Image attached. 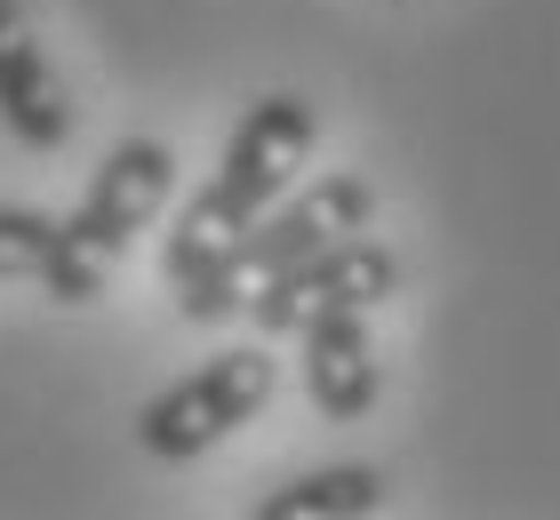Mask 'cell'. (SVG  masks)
<instances>
[{"label":"cell","instance_id":"6da1fadb","mask_svg":"<svg viewBox=\"0 0 560 520\" xmlns=\"http://www.w3.org/2000/svg\"><path fill=\"white\" fill-rule=\"evenodd\" d=\"M313 145H320V104H304L296 89H272V96H257V104L241 113L233 145H224V161H217V176H209L185 208H192L200 224H217V232H248V224H257L265 208L304 176Z\"/></svg>","mask_w":560,"mask_h":520},{"label":"cell","instance_id":"7a4b0ae2","mask_svg":"<svg viewBox=\"0 0 560 520\" xmlns=\"http://www.w3.org/2000/svg\"><path fill=\"white\" fill-rule=\"evenodd\" d=\"M272 384H280V360L265 353V336H257V345L217 353V360H200L192 377H176L168 393L144 401V416H137L144 457L192 464L200 449H217V440H233L241 425H257L265 401H272Z\"/></svg>","mask_w":560,"mask_h":520},{"label":"cell","instance_id":"3957f363","mask_svg":"<svg viewBox=\"0 0 560 520\" xmlns=\"http://www.w3.org/2000/svg\"><path fill=\"white\" fill-rule=\"evenodd\" d=\"M393 297H400V256L385 241H369V232H345V241H320V249L289 256V265L257 273L241 312L257 321V336H296L313 312H337V304L376 312Z\"/></svg>","mask_w":560,"mask_h":520},{"label":"cell","instance_id":"277c9868","mask_svg":"<svg viewBox=\"0 0 560 520\" xmlns=\"http://www.w3.org/2000/svg\"><path fill=\"white\" fill-rule=\"evenodd\" d=\"M168 193H176V152L161 137H120L105 161H96L89 200L72 208V232H81L96 256H120L168 208Z\"/></svg>","mask_w":560,"mask_h":520},{"label":"cell","instance_id":"5b68a950","mask_svg":"<svg viewBox=\"0 0 560 520\" xmlns=\"http://www.w3.org/2000/svg\"><path fill=\"white\" fill-rule=\"evenodd\" d=\"M369 217H376V185L369 176H352V169H337V176H320V185H289L257 224L241 232V265H248V280L257 273H272V265H289V256H304V249H320V241H345V232H369Z\"/></svg>","mask_w":560,"mask_h":520},{"label":"cell","instance_id":"8992f818","mask_svg":"<svg viewBox=\"0 0 560 520\" xmlns=\"http://www.w3.org/2000/svg\"><path fill=\"white\" fill-rule=\"evenodd\" d=\"M72 89H65V72L57 57L40 48L33 33V16L16 9V0H0V128L24 145V152H57L72 137Z\"/></svg>","mask_w":560,"mask_h":520},{"label":"cell","instance_id":"52a82bcc","mask_svg":"<svg viewBox=\"0 0 560 520\" xmlns=\"http://www.w3.org/2000/svg\"><path fill=\"white\" fill-rule=\"evenodd\" d=\"M296 377H304V401H313L328 425H361L385 393V369H376V345H369V312L361 304H337V312H313L296 328Z\"/></svg>","mask_w":560,"mask_h":520},{"label":"cell","instance_id":"ba28073f","mask_svg":"<svg viewBox=\"0 0 560 520\" xmlns=\"http://www.w3.org/2000/svg\"><path fill=\"white\" fill-rule=\"evenodd\" d=\"M113 256H96L72 217H40V208H0V280H33L57 304H96L105 297Z\"/></svg>","mask_w":560,"mask_h":520},{"label":"cell","instance_id":"9c48e42d","mask_svg":"<svg viewBox=\"0 0 560 520\" xmlns=\"http://www.w3.org/2000/svg\"><path fill=\"white\" fill-rule=\"evenodd\" d=\"M161 273H168V297L185 321L217 328V321H241V297H248V265H241V232H217L200 224L192 208L168 224V249H161Z\"/></svg>","mask_w":560,"mask_h":520},{"label":"cell","instance_id":"30bf717a","mask_svg":"<svg viewBox=\"0 0 560 520\" xmlns=\"http://www.w3.org/2000/svg\"><path fill=\"white\" fill-rule=\"evenodd\" d=\"M393 481L376 464H320V473L280 481L272 497H257V520H369L385 512Z\"/></svg>","mask_w":560,"mask_h":520}]
</instances>
